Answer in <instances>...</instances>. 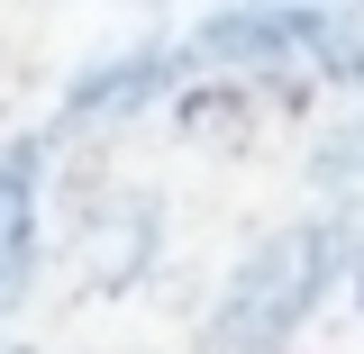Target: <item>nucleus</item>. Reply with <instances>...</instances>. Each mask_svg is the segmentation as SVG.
Here are the masks:
<instances>
[{
	"instance_id": "3",
	"label": "nucleus",
	"mask_w": 364,
	"mask_h": 354,
	"mask_svg": "<svg viewBox=\"0 0 364 354\" xmlns=\"http://www.w3.org/2000/svg\"><path fill=\"white\" fill-rule=\"evenodd\" d=\"M173 73H182L173 45H119V55H100V64H82V73L64 82L55 128H119V118H136V109H155Z\"/></svg>"
},
{
	"instance_id": "7",
	"label": "nucleus",
	"mask_w": 364,
	"mask_h": 354,
	"mask_svg": "<svg viewBox=\"0 0 364 354\" xmlns=\"http://www.w3.org/2000/svg\"><path fill=\"white\" fill-rule=\"evenodd\" d=\"M355 309H364V236H355Z\"/></svg>"
},
{
	"instance_id": "4",
	"label": "nucleus",
	"mask_w": 364,
	"mask_h": 354,
	"mask_svg": "<svg viewBox=\"0 0 364 354\" xmlns=\"http://www.w3.org/2000/svg\"><path fill=\"white\" fill-rule=\"evenodd\" d=\"M155 245H164V209L146 200V191H109V200H91L82 236H73V255L91 264L100 291H128L155 272Z\"/></svg>"
},
{
	"instance_id": "6",
	"label": "nucleus",
	"mask_w": 364,
	"mask_h": 354,
	"mask_svg": "<svg viewBox=\"0 0 364 354\" xmlns=\"http://www.w3.org/2000/svg\"><path fill=\"white\" fill-rule=\"evenodd\" d=\"M318 73L364 82V0H328V45H318Z\"/></svg>"
},
{
	"instance_id": "1",
	"label": "nucleus",
	"mask_w": 364,
	"mask_h": 354,
	"mask_svg": "<svg viewBox=\"0 0 364 354\" xmlns=\"http://www.w3.org/2000/svg\"><path fill=\"white\" fill-rule=\"evenodd\" d=\"M355 255V236L337 219H291V227H264L237 264H228L219 300H210V354H282L310 309L337 291V272Z\"/></svg>"
},
{
	"instance_id": "2",
	"label": "nucleus",
	"mask_w": 364,
	"mask_h": 354,
	"mask_svg": "<svg viewBox=\"0 0 364 354\" xmlns=\"http://www.w3.org/2000/svg\"><path fill=\"white\" fill-rule=\"evenodd\" d=\"M328 45V0H237L210 9L182 64H210V73H282V64H318Z\"/></svg>"
},
{
	"instance_id": "8",
	"label": "nucleus",
	"mask_w": 364,
	"mask_h": 354,
	"mask_svg": "<svg viewBox=\"0 0 364 354\" xmlns=\"http://www.w3.org/2000/svg\"><path fill=\"white\" fill-rule=\"evenodd\" d=\"M0 354H37V345H18V336H0Z\"/></svg>"
},
{
	"instance_id": "5",
	"label": "nucleus",
	"mask_w": 364,
	"mask_h": 354,
	"mask_svg": "<svg viewBox=\"0 0 364 354\" xmlns=\"http://www.w3.org/2000/svg\"><path fill=\"white\" fill-rule=\"evenodd\" d=\"M37 145H9L0 155V300H18V282H28V264H37Z\"/></svg>"
}]
</instances>
